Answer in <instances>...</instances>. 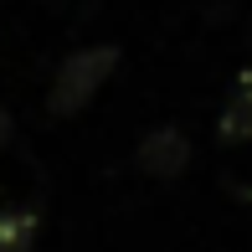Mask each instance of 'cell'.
I'll use <instances>...</instances> for the list:
<instances>
[{"label":"cell","mask_w":252,"mask_h":252,"mask_svg":"<svg viewBox=\"0 0 252 252\" xmlns=\"http://www.w3.org/2000/svg\"><path fill=\"white\" fill-rule=\"evenodd\" d=\"M36 211H0V252H36Z\"/></svg>","instance_id":"4"},{"label":"cell","mask_w":252,"mask_h":252,"mask_svg":"<svg viewBox=\"0 0 252 252\" xmlns=\"http://www.w3.org/2000/svg\"><path fill=\"white\" fill-rule=\"evenodd\" d=\"M216 134H221V144H252V72H242L232 83L221 119H216Z\"/></svg>","instance_id":"3"},{"label":"cell","mask_w":252,"mask_h":252,"mask_svg":"<svg viewBox=\"0 0 252 252\" xmlns=\"http://www.w3.org/2000/svg\"><path fill=\"white\" fill-rule=\"evenodd\" d=\"M113 67H119V47H83V52H72L62 67H57V77H52L47 108L57 113V119L83 113L88 103L98 98V88L113 77Z\"/></svg>","instance_id":"1"},{"label":"cell","mask_w":252,"mask_h":252,"mask_svg":"<svg viewBox=\"0 0 252 252\" xmlns=\"http://www.w3.org/2000/svg\"><path fill=\"white\" fill-rule=\"evenodd\" d=\"M134 165H139L150 180H175V175H186V165H190V139L175 129V124L150 129L139 139V150H134Z\"/></svg>","instance_id":"2"},{"label":"cell","mask_w":252,"mask_h":252,"mask_svg":"<svg viewBox=\"0 0 252 252\" xmlns=\"http://www.w3.org/2000/svg\"><path fill=\"white\" fill-rule=\"evenodd\" d=\"M5 144H10V113L0 108V150H5Z\"/></svg>","instance_id":"5"}]
</instances>
